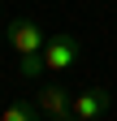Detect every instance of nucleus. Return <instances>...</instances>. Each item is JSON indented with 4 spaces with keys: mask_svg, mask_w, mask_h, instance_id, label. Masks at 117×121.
Here are the masks:
<instances>
[{
    "mask_svg": "<svg viewBox=\"0 0 117 121\" xmlns=\"http://www.w3.org/2000/svg\"><path fill=\"white\" fill-rule=\"evenodd\" d=\"M78 60H82L78 35H48V43H43V69L48 73H69Z\"/></svg>",
    "mask_w": 117,
    "mask_h": 121,
    "instance_id": "1",
    "label": "nucleus"
},
{
    "mask_svg": "<svg viewBox=\"0 0 117 121\" xmlns=\"http://www.w3.org/2000/svg\"><path fill=\"white\" fill-rule=\"evenodd\" d=\"M4 43H9L18 56H35V52H43L48 35H43V26H39L35 17H9V26H4Z\"/></svg>",
    "mask_w": 117,
    "mask_h": 121,
    "instance_id": "2",
    "label": "nucleus"
},
{
    "mask_svg": "<svg viewBox=\"0 0 117 121\" xmlns=\"http://www.w3.org/2000/svg\"><path fill=\"white\" fill-rule=\"evenodd\" d=\"M35 104H39V112L52 117V121H78V117H74V95H69L61 82H39Z\"/></svg>",
    "mask_w": 117,
    "mask_h": 121,
    "instance_id": "3",
    "label": "nucleus"
},
{
    "mask_svg": "<svg viewBox=\"0 0 117 121\" xmlns=\"http://www.w3.org/2000/svg\"><path fill=\"white\" fill-rule=\"evenodd\" d=\"M108 104H113L108 86H82L78 95H74V117L78 121H100V117L108 112Z\"/></svg>",
    "mask_w": 117,
    "mask_h": 121,
    "instance_id": "4",
    "label": "nucleus"
},
{
    "mask_svg": "<svg viewBox=\"0 0 117 121\" xmlns=\"http://www.w3.org/2000/svg\"><path fill=\"white\" fill-rule=\"evenodd\" d=\"M0 121H43V112H39L35 99H13L0 108Z\"/></svg>",
    "mask_w": 117,
    "mask_h": 121,
    "instance_id": "5",
    "label": "nucleus"
},
{
    "mask_svg": "<svg viewBox=\"0 0 117 121\" xmlns=\"http://www.w3.org/2000/svg\"><path fill=\"white\" fill-rule=\"evenodd\" d=\"M18 73L26 82H43L48 78V69H43V52H35V56H18Z\"/></svg>",
    "mask_w": 117,
    "mask_h": 121,
    "instance_id": "6",
    "label": "nucleus"
},
{
    "mask_svg": "<svg viewBox=\"0 0 117 121\" xmlns=\"http://www.w3.org/2000/svg\"><path fill=\"white\" fill-rule=\"evenodd\" d=\"M0 17H4V4H0Z\"/></svg>",
    "mask_w": 117,
    "mask_h": 121,
    "instance_id": "7",
    "label": "nucleus"
},
{
    "mask_svg": "<svg viewBox=\"0 0 117 121\" xmlns=\"http://www.w3.org/2000/svg\"><path fill=\"white\" fill-rule=\"evenodd\" d=\"M0 43H4V30H0Z\"/></svg>",
    "mask_w": 117,
    "mask_h": 121,
    "instance_id": "8",
    "label": "nucleus"
}]
</instances>
